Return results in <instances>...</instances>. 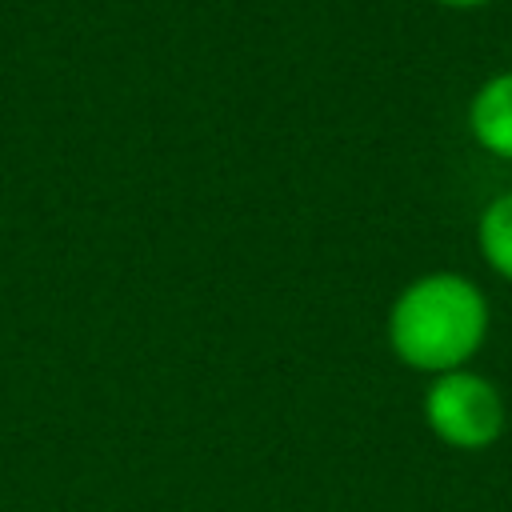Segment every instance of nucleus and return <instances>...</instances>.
<instances>
[{
	"mask_svg": "<svg viewBox=\"0 0 512 512\" xmlns=\"http://www.w3.org/2000/svg\"><path fill=\"white\" fill-rule=\"evenodd\" d=\"M468 128L484 152L512 160V72H500L476 88L468 104Z\"/></svg>",
	"mask_w": 512,
	"mask_h": 512,
	"instance_id": "7ed1b4c3",
	"label": "nucleus"
},
{
	"mask_svg": "<svg viewBox=\"0 0 512 512\" xmlns=\"http://www.w3.org/2000/svg\"><path fill=\"white\" fill-rule=\"evenodd\" d=\"M424 420L428 428L464 452L488 448L504 432V400L500 388L468 368L440 372L424 392Z\"/></svg>",
	"mask_w": 512,
	"mask_h": 512,
	"instance_id": "f03ea898",
	"label": "nucleus"
},
{
	"mask_svg": "<svg viewBox=\"0 0 512 512\" xmlns=\"http://www.w3.org/2000/svg\"><path fill=\"white\" fill-rule=\"evenodd\" d=\"M488 336L484 292L456 272H428L412 280L388 312V344L416 372L464 368Z\"/></svg>",
	"mask_w": 512,
	"mask_h": 512,
	"instance_id": "f257e3e1",
	"label": "nucleus"
},
{
	"mask_svg": "<svg viewBox=\"0 0 512 512\" xmlns=\"http://www.w3.org/2000/svg\"><path fill=\"white\" fill-rule=\"evenodd\" d=\"M436 4H448V8H480L488 0H436Z\"/></svg>",
	"mask_w": 512,
	"mask_h": 512,
	"instance_id": "39448f33",
	"label": "nucleus"
},
{
	"mask_svg": "<svg viewBox=\"0 0 512 512\" xmlns=\"http://www.w3.org/2000/svg\"><path fill=\"white\" fill-rule=\"evenodd\" d=\"M476 244H480L484 264H488L496 276H504V280L512 284V192L496 196V200L480 212Z\"/></svg>",
	"mask_w": 512,
	"mask_h": 512,
	"instance_id": "20e7f679",
	"label": "nucleus"
}]
</instances>
